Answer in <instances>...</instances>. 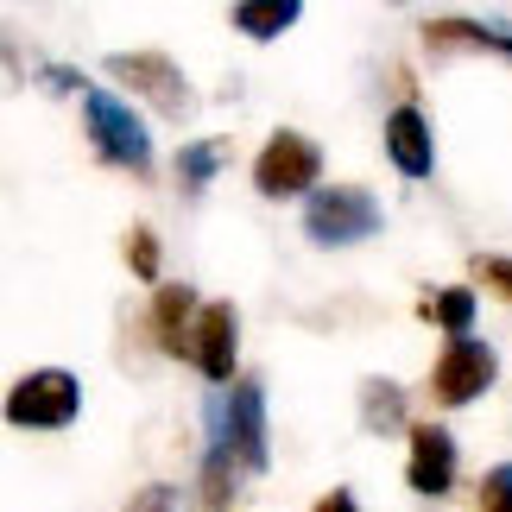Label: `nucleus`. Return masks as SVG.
Returning <instances> with one entry per match:
<instances>
[{
    "label": "nucleus",
    "instance_id": "obj_1",
    "mask_svg": "<svg viewBox=\"0 0 512 512\" xmlns=\"http://www.w3.org/2000/svg\"><path fill=\"white\" fill-rule=\"evenodd\" d=\"M304 234L317 247H348V241H367L380 234V203L354 184H336V190H317L304 209Z\"/></svg>",
    "mask_w": 512,
    "mask_h": 512
},
{
    "label": "nucleus",
    "instance_id": "obj_2",
    "mask_svg": "<svg viewBox=\"0 0 512 512\" xmlns=\"http://www.w3.org/2000/svg\"><path fill=\"white\" fill-rule=\"evenodd\" d=\"M83 114H89L95 152H102L108 165H127V171H146V165H152V140H146V127L133 121L127 102H114V95L89 89V95H83Z\"/></svg>",
    "mask_w": 512,
    "mask_h": 512
},
{
    "label": "nucleus",
    "instance_id": "obj_3",
    "mask_svg": "<svg viewBox=\"0 0 512 512\" xmlns=\"http://www.w3.org/2000/svg\"><path fill=\"white\" fill-rule=\"evenodd\" d=\"M494 373H500L494 348H481L475 336H449L443 361L430 367V399L437 405H468V399H481V392L494 386Z\"/></svg>",
    "mask_w": 512,
    "mask_h": 512
},
{
    "label": "nucleus",
    "instance_id": "obj_4",
    "mask_svg": "<svg viewBox=\"0 0 512 512\" xmlns=\"http://www.w3.org/2000/svg\"><path fill=\"white\" fill-rule=\"evenodd\" d=\"M76 405H83V392H76L70 373H26V380L13 386V399H7V418L13 424H32V430H64L76 418Z\"/></svg>",
    "mask_w": 512,
    "mask_h": 512
},
{
    "label": "nucleus",
    "instance_id": "obj_5",
    "mask_svg": "<svg viewBox=\"0 0 512 512\" xmlns=\"http://www.w3.org/2000/svg\"><path fill=\"white\" fill-rule=\"evenodd\" d=\"M317 171H323V152L304 133H272L260 165H253V184H260V196H298L317 184Z\"/></svg>",
    "mask_w": 512,
    "mask_h": 512
},
{
    "label": "nucleus",
    "instance_id": "obj_6",
    "mask_svg": "<svg viewBox=\"0 0 512 512\" xmlns=\"http://www.w3.org/2000/svg\"><path fill=\"white\" fill-rule=\"evenodd\" d=\"M108 70L121 76V83H133L146 95L159 114H171V121H184V108H190V89H184V76H177V64H165V57H152V51H121V57H108Z\"/></svg>",
    "mask_w": 512,
    "mask_h": 512
},
{
    "label": "nucleus",
    "instance_id": "obj_7",
    "mask_svg": "<svg viewBox=\"0 0 512 512\" xmlns=\"http://www.w3.org/2000/svg\"><path fill=\"white\" fill-rule=\"evenodd\" d=\"M222 443L253 468V475L266 468V399H260V386H234V399H228V424H222Z\"/></svg>",
    "mask_w": 512,
    "mask_h": 512
},
{
    "label": "nucleus",
    "instance_id": "obj_8",
    "mask_svg": "<svg viewBox=\"0 0 512 512\" xmlns=\"http://www.w3.org/2000/svg\"><path fill=\"white\" fill-rule=\"evenodd\" d=\"M190 361L209 373V380H228L234 373V304H203L190 329Z\"/></svg>",
    "mask_w": 512,
    "mask_h": 512
},
{
    "label": "nucleus",
    "instance_id": "obj_9",
    "mask_svg": "<svg viewBox=\"0 0 512 512\" xmlns=\"http://www.w3.org/2000/svg\"><path fill=\"white\" fill-rule=\"evenodd\" d=\"M449 481H456V443H449V430L418 424L411 430V487L430 494V500H443Z\"/></svg>",
    "mask_w": 512,
    "mask_h": 512
},
{
    "label": "nucleus",
    "instance_id": "obj_10",
    "mask_svg": "<svg viewBox=\"0 0 512 512\" xmlns=\"http://www.w3.org/2000/svg\"><path fill=\"white\" fill-rule=\"evenodd\" d=\"M386 152H392V165H399L405 177H424L430 171V127H424V114L418 108H399V114H386Z\"/></svg>",
    "mask_w": 512,
    "mask_h": 512
},
{
    "label": "nucleus",
    "instance_id": "obj_11",
    "mask_svg": "<svg viewBox=\"0 0 512 512\" xmlns=\"http://www.w3.org/2000/svg\"><path fill=\"white\" fill-rule=\"evenodd\" d=\"M424 45H430V51L475 45V51H506V57H512V26H475V19H430V26H424Z\"/></svg>",
    "mask_w": 512,
    "mask_h": 512
},
{
    "label": "nucleus",
    "instance_id": "obj_12",
    "mask_svg": "<svg viewBox=\"0 0 512 512\" xmlns=\"http://www.w3.org/2000/svg\"><path fill=\"white\" fill-rule=\"evenodd\" d=\"M190 310H196V298H190V285H159V304H152V329H159V348L165 354H190Z\"/></svg>",
    "mask_w": 512,
    "mask_h": 512
},
{
    "label": "nucleus",
    "instance_id": "obj_13",
    "mask_svg": "<svg viewBox=\"0 0 512 512\" xmlns=\"http://www.w3.org/2000/svg\"><path fill=\"white\" fill-rule=\"evenodd\" d=\"M298 13H304V0H241V7H234V26L247 38H279Z\"/></svg>",
    "mask_w": 512,
    "mask_h": 512
},
{
    "label": "nucleus",
    "instance_id": "obj_14",
    "mask_svg": "<svg viewBox=\"0 0 512 512\" xmlns=\"http://www.w3.org/2000/svg\"><path fill=\"white\" fill-rule=\"evenodd\" d=\"M361 418H367V430H373V437H392V430L405 424V399H399V386L373 380V386L361 392Z\"/></svg>",
    "mask_w": 512,
    "mask_h": 512
},
{
    "label": "nucleus",
    "instance_id": "obj_15",
    "mask_svg": "<svg viewBox=\"0 0 512 512\" xmlns=\"http://www.w3.org/2000/svg\"><path fill=\"white\" fill-rule=\"evenodd\" d=\"M241 468H247V462H241V456H234V449L222 443V449L209 456V468H203V494H209L215 506H222V500L234 494V475H241ZM247 475H253V468H247Z\"/></svg>",
    "mask_w": 512,
    "mask_h": 512
},
{
    "label": "nucleus",
    "instance_id": "obj_16",
    "mask_svg": "<svg viewBox=\"0 0 512 512\" xmlns=\"http://www.w3.org/2000/svg\"><path fill=\"white\" fill-rule=\"evenodd\" d=\"M430 317H437L449 336H468V323H475V298H468V291H443V298L430 304Z\"/></svg>",
    "mask_w": 512,
    "mask_h": 512
},
{
    "label": "nucleus",
    "instance_id": "obj_17",
    "mask_svg": "<svg viewBox=\"0 0 512 512\" xmlns=\"http://www.w3.org/2000/svg\"><path fill=\"white\" fill-rule=\"evenodd\" d=\"M215 171H222V146H184L177 152V177L184 184H209Z\"/></svg>",
    "mask_w": 512,
    "mask_h": 512
},
{
    "label": "nucleus",
    "instance_id": "obj_18",
    "mask_svg": "<svg viewBox=\"0 0 512 512\" xmlns=\"http://www.w3.org/2000/svg\"><path fill=\"white\" fill-rule=\"evenodd\" d=\"M127 260L140 279H159V241H152V228H133L127 234Z\"/></svg>",
    "mask_w": 512,
    "mask_h": 512
},
{
    "label": "nucleus",
    "instance_id": "obj_19",
    "mask_svg": "<svg viewBox=\"0 0 512 512\" xmlns=\"http://www.w3.org/2000/svg\"><path fill=\"white\" fill-rule=\"evenodd\" d=\"M127 512H184V487H140Z\"/></svg>",
    "mask_w": 512,
    "mask_h": 512
},
{
    "label": "nucleus",
    "instance_id": "obj_20",
    "mask_svg": "<svg viewBox=\"0 0 512 512\" xmlns=\"http://www.w3.org/2000/svg\"><path fill=\"white\" fill-rule=\"evenodd\" d=\"M481 512H512V468H487V481H481Z\"/></svg>",
    "mask_w": 512,
    "mask_h": 512
},
{
    "label": "nucleus",
    "instance_id": "obj_21",
    "mask_svg": "<svg viewBox=\"0 0 512 512\" xmlns=\"http://www.w3.org/2000/svg\"><path fill=\"white\" fill-rule=\"evenodd\" d=\"M475 272H481V279H487V285H494L500 298L512 304V260H475Z\"/></svg>",
    "mask_w": 512,
    "mask_h": 512
},
{
    "label": "nucleus",
    "instance_id": "obj_22",
    "mask_svg": "<svg viewBox=\"0 0 512 512\" xmlns=\"http://www.w3.org/2000/svg\"><path fill=\"white\" fill-rule=\"evenodd\" d=\"M317 512H361V506H354L348 494H329V500H317Z\"/></svg>",
    "mask_w": 512,
    "mask_h": 512
}]
</instances>
